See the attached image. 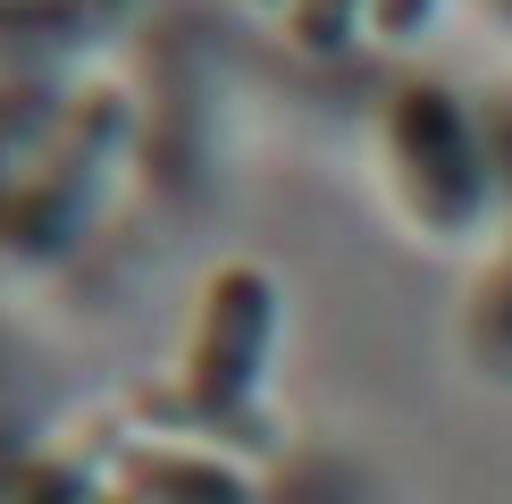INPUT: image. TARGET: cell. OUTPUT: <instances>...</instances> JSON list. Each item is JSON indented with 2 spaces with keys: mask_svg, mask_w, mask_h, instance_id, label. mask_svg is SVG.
Returning a JSON list of instances; mask_svg holds the SVG:
<instances>
[{
  "mask_svg": "<svg viewBox=\"0 0 512 504\" xmlns=\"http://www.w3.org/2000/svg\"><path fill=\"white\" fill-rule=\"evenodd\" d=\"M387 160H395V194H403L420 236L462 244V236L487 227V210H496V168H487L479 110L454 84H403L395 93Z\"/></svg>",
  "mask_w": 512,
  "mask_h": 504,
  "instance_id": "6da1fadb",
  "label": "cell"
},
{
  "mask_svg": "<svg viewBox=\"0 0 512 504\" xmlns=\"http://www.w3.org/2000/svg\"><path fill=\"white\" fill-rule=\"evenodd\" d=\"M277 353V286L252 261H227L202 286L194 353H185V420L194 429H244L261 404V378Z\"/></svg>",
  "mask_w": 512,
  "mask_h": 504,
  "instance_id": "3957f363",
  "label": "cell"
},
{
  "mask_svg": "<svg viewBox=\"0 0 512 504\" xmlns=\"http://www.w3.org/2000/svg\"><path fill=\"white\" fill-rule=\"evenodd\" d=\"M101 504H135V496H126V488H110V496H101Z\"/></svg>",
  "mask_w": 512,
  "mask_h": 504,
  "instance_id": "30bf717a",
  "label": "cell"
},
{
  "mask_svg": "<svg viewBox=\"0 0 512 504\" xmlns=\"http://www.w3.org/2000/svg\"><path fill=\"white\" fill-rule=\"evenodd\" d=\"M361 26H370V0H286V34H294V51H311V59L353 51Z\"/></svg>",
  "mask_w": 512,
  "mask_h": 504,
  "instance_id": "52a82bcc",
  "label": "cell"
},
{
  "mask_svg": "<svg viewBox=\"0 0 512 504\" xmlns=\"http://www.w3.org/2000/svg\"><path fill=\"white\" fill-rule=\"evenodd\" d=\"M118 488L135 496V504H252V479L236 471V462H219V454H126L118 462Z\"/></svg>",
  "mask_w": 512,
  "mask_h": 504,
  "instance_id": "277c9868",
  "label": "cell"
},
{
  "mask_svg": "<svg viewBox=\"0 0 512 504\" xmlns=\"http://www.w3.org/2000/svg\"><path fill=\"white\" fill-rule=\"evenodd\" d=\"M118 143H126V101L110 84H93L84 101H68L51 152L0 194V252H9V261H51V252L93 219V194L110 185Z\"/></svg>",
  "mask_w": 512,
  "mask_h": 504,
  "instance_id": "7a4b0ae2",
  "label": "cell"
},
{
  "mask_svg": "<svg viewBox=\"0 0 512 504\" xmlns=\"http://www.w3.org/2000/svg\"><path fill=\"white\" fill-rule=\"evenodd\" d=\"M59 118H68V93L51 76H0V194L51 152Z\"/></svg>",
  "mask_w": 512,
  "mask_h": 504,
  "instance_id": "5b68a950",
  "label": "cell"
},
{
  "mask_svg": "<svg viewBox=\"0 0 512 504\" xmlns=\"http://www.w3.org/2000/svg\"><path fill=\"white\" fill-rule=\"evenodd\" d=\"M479 135H487V168H496V202L512 210V93L479 101Z\"/></svg>",
  "mask_w": 512,
  "mask_h": 504,
  "instance_id": "ba28073f",
  "label": "cell"
},
{
  "mask_svg": "<svg viewBox=\"0 0 512 504\" xmlns=\"http://www.w3.org/2000/svg\"><path fill=\"white\" fill-rule=\"evenodd\" d=\"M261 9H286V0H261Z\"/></svg>",
  "mask_w": 512,
  "mask_h": 504,
  "instance_id": "8fae6325",
  "label": "cell"
},
{
  "mask_svg": "<svg viewBox=\"0 0 512 504\" xmlns=\"http://www.w3.org/2000/svg\"><path fill=\"white\" fill-rule=\"evenodd\" d=\"M496 9H504V17H512V0H496Z\"/></svg>",
  "mask_w": 512,
  "mask_h": 504,
  "instance_id": "7c38bea8",
  "label": "cell"
},
{
  "mask_svg": "<svg viewBox=\"0 0 512 504\" xmlns=\"http://www.w3.org/2000/svg\"><path fill=\"white\" fill-rule=\"evenodd\" d=\"M437 26V0H370V34L378 42H420Z\"/></svg>",
  "mask_w": 512,
  "mask_h": 504,
  "instance_id": "9c48e42d",
  "label": "cell"
},
{
  "mask_svg": "<svg viewBox=\"0 0 512 504\" xmlns=\"http://www.w3.org/2000/svg\"><path fill=\"white\" fill-rule=\"evenodd\" d=\"M471 362L512 378V244L496 252V269H487L479 294H471Z\"/></svg>",
  "mask_w": 512,
  "mask_h": 504,
  "instance_id": "8992f818",
  "label": "cell"
}]
</instances>
